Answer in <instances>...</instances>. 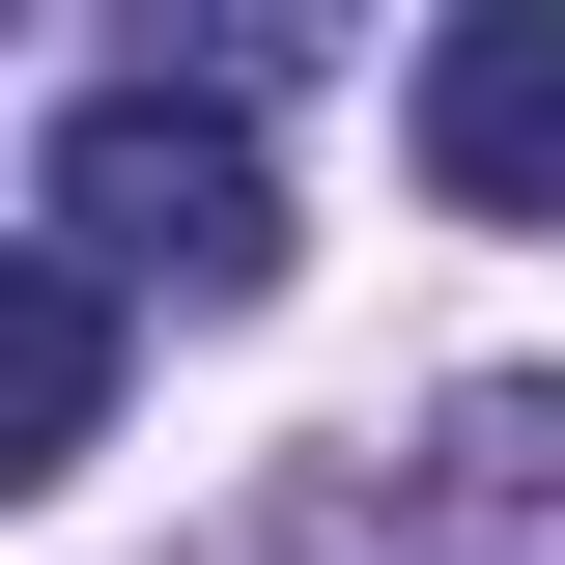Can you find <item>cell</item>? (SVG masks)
Returning a JSON list of instances; mask_svg holds the SVG:
<instances>
[{"label":"cell","mask_w":565,"mask_h":565,"mask_svg":"<svg viewBox=\"0 0 565 565\" xmlns=\"http://www.w3.org/2000/svg\"><path fill=\"white\" fill-rule=\"evenodd\" d=\"M29 199H57V255L114 282H170V311H255L282 282V141L226 114L199 57H114V85H57V141H29Z\"/></svg>","instance_id":"cell-1"},{"label":"cell","mask_w":565,"mask_h":565,"mask_svg":"<svg viewBox=\"0 0 565 565\" xmlns=\"http://www.w3.org/2000/svg\"><path fill=\"white\" fill-rule=\"evenodd\" d=\"M396 141L452 226H565V0H452L396 57Z\"/></svg>","instance_id":"cell-2"},{"label":"cell","mask_w":565,"mask_h":565,"mask_svg":"<svg viewBox=\"0 0 565 565\" xmlns=\"http://www.w3.org/2000/svg\"><path fill=\"white\" fill-rule=\"evenodd\" d=\"M85 424H114V282L85 255H0V509L85 481Z\"/></svg>","instance_id":"cell-3"},{"label":"cell","mask_w":565,"mask_h":565,"mask_svg":"<svg viewBox=\"0 0 565 565\" xmlns=\"http://www.w3.org/2000/svg\"><path fill=\"white\" fill-rule=\"evenodd\" d=\"M452 481H481V509H565V396H537V367L452 396Z\"/></svg>","instance_id":"cell-4"}]
</instances>
